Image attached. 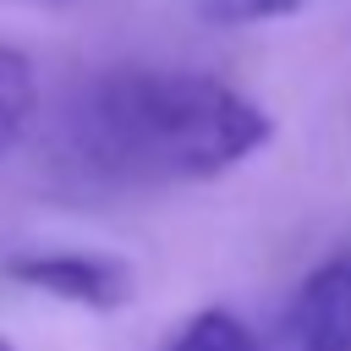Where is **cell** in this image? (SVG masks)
Wrapping results in <instances>:
<instances>
[{
	"label": "cell",
	"mask_w": 351,
	"mask_h": 351,
	"mask_svg": "<svg viewBox=\"0 0 351 351\" xmlns=\"http://www.w3.org/2000/svg\"><path fill=\"white\" fill-rule=\"evenodd\" d=\"M274 121L241 88L181 66H121L93 77L66 110L71 159L115 186L214 181L247 165Z\"/></svg>",
	"instance_id": "6da1fadb"
},
{
	"label": "cell",
	"mask_w": 351,
	"mask_h": 351,
	"mask_svg": "<svg viewBox=\"0 0 351 351\" xmlns=\"http://www.w3.org/2000/svg\"><path fill=\"white\" fill-rule=\"evenodd\" d=\"M0 351H16V346H11V340H5V335H0Z\"/></svg>",
	"instance_id": "52a82bcc"
},
{
	"label": "cell",
	"mask_w": 351,
	"mask_h": 351,
	"mask_svg": "<svg viewBox=\"0 0 351 351\" xmlns=\"http://www.w3.org/2000/svg\"><path fill=\"white\" fill-rule=\"evenodd\" d=\"M0 274L88 313H121L137 296V269L115 252H88V247H27V252H11Z\"/></svg>",
	"instance_id": "7a4b0ae2"
},
{
	"label": "cell",
	"mask_w": 351,
	"mask_h": 351,
	"mask_svg": "<svg viewBox=\"0 0 351 351\" xmlns=\"http://www.w3.org/2000/svg\"><path fill=\"white\" fill-rule=\"evenodd\" d=\"M38 115V77L33 60L11 44H0V154H11Z\"/></svg>",
	"instance_id": "277c9868"
},
{
	"label": "cell",
	"mask_w": 351,
	"mask_h": 351,
	"mask_svg": "<svg viewBox=\"0 0 351 351\" xmlns=\"http://www.w3.org/2000/svg\"><path fill=\"white\" fill-rule=\"evenodd\" d=\"M165 351H263V335L230 307H203L165 340Z\"/></svg>",
	"instance_id": "5b68a950"
},
{
	"label": "cell",
	"mask_w": 351,
	"mask_h": 351,
	"mask_svg": "<svg viewBox=\"0 0 351 351\" xmlns=\"http://www.w3.org/2000/svg\"><path fill=\"white\" fill-rule=\"evenodd\" d=\"M263 351H351V247L302 274Z\"/></svg>",
	"instance_id": "3957f363"
},
{
	"label": "cell",
	"mask_w": 351,
	"mask_h": 351,
	"mask_svg": "<svg viewBox=\"0 0 351 351\" xmlns=\"http://www.w3.org/2000/svg\"><path fill=\"white\" fill-rule=\"evenodd\" d=\"M302 5H313V0H192V11L208 27H258V22L296 16Z\"/></svg>",
	"instance_id": "8992f818"
}]
</instances>
